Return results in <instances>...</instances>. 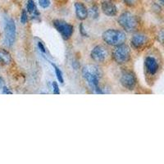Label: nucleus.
<instances>
[{"label":"nucleus","instance_id":"obj_1","mask_svg":"<svg viewBox=\"0 0 164 164\" xmlns=\"http://www.w3.org/2000/svg\"><path fill=\"white\" fill-rule=\"evenodd\" d=\"M82 73H83L84 78L87 81L89 86L94 90H95L98 94H103V92L99 87V77H100L99 68L94 65L86 66L83 68Z\"/></svg>","mask_w":164,"mask_h":164},{"label":"nucleus","instance_id":"obj_2","mask_svg":"<svg viewBox=\"0 0 164 164\" xmlns=\"http://www.w3.org/2000/svg\"><path fill=\"white\" fill-rule=\"evenodd\" d=\"M126 34L124 32L110 29L108 30L103 34V39L108 44L112 46H118L124 44L126 40Z\"/></svg>","mask_w":164,"mask_h":164},{"label":"nucleus","instance_id":"obj_3","mask_svg":"<svg viewBox=\"0 0 164 164\" xmlns=\"http://www.w3.org/2000/svg\"><path fill=\"white\" fill-rule=\"evenodd\" d=\"M118 23L125 31L131 32L135 31L138 25V21L134 15L130 13H123L118 18Z\"/></svg>","mask_w":164,"mask_h":164},{"label":"nucleus","instance_id":"obj_4","mask_svg":"<svg viewBox=\"0 0 164 164\" xmlns=\"http://www.w3.org/2000/svg\"><path fill=\"white\" fill-rule=\"evenodd\" d=\"M112 58L116 63L123 64L129 61L130 57V49L126 44L116 46L112 51Z\"/></svg>","mask_w":164,"mask_h":164},{"label":"nucleus","instance_id":"obj_5","mask_svg":"<svg viewBox=\"0 0 164 164\" xmlns=\"http://www.w3.org/2000/svg\"><path fill=\"white\" fill-rule=\"evenodd\" d=\"M54 26L57 31L59 32L64 39H70L73 33V26L70 24L67 23L63 20H55L53 21Z\"/></svg>","mask_w":164,"mask_h":164},{"label":"nucleus","instance_id":"obj_6","mask_svg":"<svg viewBox=\"0 0 164 164\" xmlns=\"http://www.w3.org/2000/svg\"><path fill=\"white\" fill-rule=\"evenodd\" d=\"M16 37V25L12 19H8L5 24V44L8 47H11L15 41Z\"/></svg>","mask_w":164,"mask_h":164},{"label":"nucleus","instance_id":"obj_7","mask_svg":"<svg viewBox=\"0 0 164 164\" xmlns=\"http://www.w3.org/2000/svg\"><path fill=\"white\" fill-rule=\"evenodd\" d=\"M121 82L125 88L128 89H133L136 84V76L131 71H125L122 76Z\"/></svg>","mask_w":164,"mask_h":164},{"label":"nucleus","instance_id":"obj_8","mask_svg":"<svg viewBox=\"0 0 164 164\" xmlns=\"http://www.w3.org/2000/svg\"><path fill=\"white\" fill-rule=\"evenodd\" d=\"M90 56H91L92 59L97 63H102L106 59L108 56V52L105 48L101 45H98L92 50Z\"/></svg>","mask_w":164,"mask_h":164},{"label":"nucleus","instance_id":"obj_9","mask_svg":"<svg viewBox=\"0 0 164 164\" xmlns=\"http://www.w3.org/2000/svg\"><path fill=\"white\" fill-rule=\"evenodd\" d=\"M101 8L102 11H103L104 14L107 15V16H115V15L117 14V7L115 6L114 3H112V2H110V1H107V0L104 1V2L102 3Z\"/></svg>","mask_w":164,"mask_h":164},{"label":"nucleus","instance_id":"obj_10","mask_svg":"<svg viewBox=\"0 0 164 164\" xmlns=\"http://www.w3.org/2000/svg\"><path fill=\"white\" fill-rule=\"evenodd\" d=\"M145 67L148 72L150 73L151 75H154L159 70V63L156 59L153 57H146Z\"/></svg>","mask_w":164,"mask_h":164},{"label":"nucleus","instance_id":"obj_11","mask_svg":"<svg viewBox=\"0 0 164 164\" xmlns=\"http://www.w3.org/2000/svg\"><path fill=\"white\" fill-rule=\"evenodd\" d=\"M131 45L135 49H140L146 43V36L142 34H136L131 38Z\"/></svg>","mask_w":164,"mask_h":164},{"label":"nucleus","instance_id":"obj_12","mask_svg":"<svg viewBox=\"0 0 164 164\" xmlns=\"http://www.w3.org/2000/svg\"><path fill=\"white\" fill-rule=\"evenodd\" d=\"M75 8H76V14L77 17L80 20H85L88 16V10L86 8V6L81 3H75Z\"/></svg>","mask_w":164,"mask_h":164},{"label":"nucleus","instance_id":"obj_13","mask_svg":"<svg viewBox=\"0 0 164 164\" xmlns=\"http://www.w3.org/2000/svg\"><path fill=\"white\" fill-rule=\"evenodd\" d=\"M11 62H12V57L9 53L7 52L6 50L0 49V65H8Z\"/></svg>","mask_w":164,"mask_h":164},{"label":"nucleus","instance_id":"obj_14","mask_svg":"<svg viewBox=\"0 0 164 164\" xmlns=\"http://www.w3.org/2000/svg\"><path fill=\"white\" fill-rule=\"evenodd\" d=\"M26 8H27V11L28 13H35L36 14H38L37 13L36 7H35V4L34 0H28L27 1V4H26Z\"/></svg>","mask_w":164,"mask_h":164},{"label":"nucleus","instance_id":"obj_15","mask_svg":"<svg viewBox=\"0 0 164 164\" xmlns=\"http://www.w3.org/2000/svg\"><path fill=\"white\" fill-rule=\"evenodd\" d=\"M52 65H53V68H54L55 73H56V76H57V80H58V81H59V82H61V83H63V73H62V71H60V69L57 67V66L55 65V64H53V63H52Z\"/></svg>","mask_w":164,"mask_h":164},{"label":"nucleus","instance_id":"obj_16","mask_svg":"<svg viewBox=\"0 0 164 164\" xmlns=\"http://www.w3.org/2000/svg\"><path fill=\"white\" fill-rule=\"evenodd\" d=\"M89 15L93 17V18H97L98 16H99V10H98V8L96 6H94L92 7L90 9H89Z\"/></svg>","mask_w":164,"mask_h":164},{"label":"nucleus","instance_id":"obj_17","mask_svg":"<svg viewBox=\"0 0 164 164\" xmlns=\"http://www.w3.org/2000/svg\"><path fill=\"white\" fill-rule=\"evenodd\" d=\"M39 6L43 8H49L51 4L50 0H39Z\"/></svg>","mask_w":164,"mask_h":164},{"label":"nucleus","instance_id":"obj_18","mask_svg":"<svg viewBox=\"0 0 164 164\" xmlns=\"http://www.w3.org/2000/svg\"><path fill=\"white\" fill-rule=\"evenodd\" d=\"M28 20V16H27V13L26 10H23L21 12V22L22 24H26V21Z\"/></svg>","mask_w":164,"mask_h":164},{"label":"nucleus","instance_id":"obj_19","mask_svg":"<svg viewBox=\"0 0 164 164\" xmlns=\"http://www.w3.org/2000/svg\"><path fill=\"white\" fill-rule=\"evenodd\" d=\"M53 94H59L60 91H59V87L57 86V82H53Z\"/></svg>","mask_w":164,"mask_h":164},{"label":"nucleus","instance_id":"obj_20","mask_svg":"<svg viewBox=\"0 0 164 164\" xmlns=\"http://www.w3.org/2000/svg\"><path fill=\"white\" fill-rule=\"evenodd\" d=\"M138 1L139 0H124V2H125L126 4L128 6L136 5Z\"/></svg>","mask_w":164,"mask_h":164},{"label":"nucleus","instance_id":"obj_21","mask_svg":"<svg viewBox=\"0 0 164 164\" xmlns=\"http://www.w3.org/2000/svg\"><path fill=\"white\" fill-rule=\"evenodd\" d=\"M38 47H39V50L43 53L46 52V50H45V48H44V44H42L41 42H38Z\"/></svg>","mask_w":164,"mask_h":164},{"label":"nucleus","instance_id":"obj_22","mask_svg":"<svg viewBox=\"0 0 164 164\" xmlns=\"http://www.w3.org/2000/svg\"><path fill=\"white\" fill-rule=\"evenodd\" d=\"M2 89H3V94H13V92L10 91V90H9V89L7 88L6 86H4V87H3Z\"/></svg>","mask_w":164,"mask_h":164},{"label":"nucleus","instance_id":"obj_23","mask_svg":"<svg viewBox=\"0 0 164 164\" xmlns=\"http://www.w3.org/2000/svg\"><path fill=\"white\" fill-rule=\"evenodd\" d=\"M80 32H81L82 35H84V36H86V31H85V28H84V26L82 24H81V25H80Z\"/></svg>","mask_w":164,"mask_h":164},{"label":"nucleus","instance_id":"obj_24","mask_svg":"<svg viewBox=\"0 0 164 164\" xmlns=\"http://www.w3.org/2000/svg\"><path fill=\"white\" fill-rule=\"evenodd\" d=\"M3 87H4V81L0 77V89H3Z\"/></svg>","mask_w":164,"mask_h":164},{"label":"nucleus","instance_id":"obj_25","mask_svg":"<svg viewBox=\"0 0 164 164\" xmlns=\"http://www.w3.org/2000/svg\"><path fill=\"white\" fill-rule=\"evenodd\" d=\"M159 1H160L162 4H164V0H159Z\"/></svg>","mask_w":164,"mask_h":164}]
</instances>
